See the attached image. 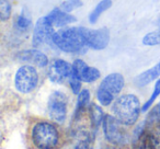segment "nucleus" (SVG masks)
Instances as JSON below:
<instances>
[{
  "mask_svg": "<svg viewBox=\"0 0 160 149\" xmlns=\"http://www.w3.org/2000/svg\"><path fill=\"white\" fill-rule=\"evenodd\" d=\"M122 125L114 115H105L103 120V133L108 142L113 145H122L126 142V133Z\"/></svg>",
  "mask_w": 160,
  "mask_h": 149,
  "instance_id": "nucleus-6",
  "label": "nucleus"
},
{
  "mask_svg": "<svg viewBox=\"0 0 160 149\" xmlns=\"http://www.w3.org/2000/svg\"><path fill=\"white\" fill-rule=\"evenodd\" d=\"M124 77L121 73H110L101 81L97 91L98 101L104 107L110 105L124 87Z\"/></svg>",
  "mask_w": 160,
  "mask_h": 149,
  "instance_id": "nucleus-4",
  "label": "nucleus"
},
{
  "mask_svg": "<svg viewBox=\"0 0 160 149\" xmlns=\"http://www.w3.org/2000/svg\"><path fill=\"white\" fill-rule=\"evenodd\" d=\"M89 115H90V121L93 128H98L101 124H103V120H104L105 115L103 113V110L101 109V107H99L96 103H92L89 107Z\"/></svg>",
  "mask_w": 160,
  "mask_h": 149,
  "instance_id": "nucleus-15",
  "label": "nucleus"
},
{
  "mask_svg": "<svg viewBox=\"0 0 160 149\" xmlns=\"http://www.w3.org/2000/svg\"><path fill=\"white\" fill-rule=\"evenodd\" d=\"M54 46L65 53L78 54L86 49L85 38L80 27H62L55 32L53 37Z\"/></svg>",
  "mask_w": 160,
  "mask_h": 149,
  "instance_id": "nucleus-1",
  "label": "nucleus"
},
{
  "mask_svg": "<svg viewBox=\"0 0 160 149\" xmlns=\"http://www.w3.org/2000/svg\"><path fill=\"white\" fill-rule=\"evenodd\" d=\"M149 149H160V125L148 128Z\"/></svg>",
  "mask_w": 160,
  "mask_h": 149,
  "instance_id": "nucleus-19",
  "label": "nucleus"
},
{
  "mask_svg": "<svg viewBox=\"0 0 160 149\" xmlns=\"http://www.w3.org/2000/svg\"><path fill=\"white\" fill-rule=\"evenodd\" d=\"M111 6H112V0H102V1H100L97 5V7L92 10L91 13H90L89 16L90 23H92V24L97 23V21L101 17V14L107 11V10H109L111 8Z\"/></svg>",
  "mask_w": 160,
  "mask_h": 149,
  "instance_id": "nucleus-16",
  "label": "nucleus"
},
{
  "mask_svg": "<svg viewBox=\"0 0 160 149\" xmlns=\"http://www.w3.org/2000/svg\"><path fill=\"white\" fill-rule=\"evenodd\" d=\"M67 97L62 91H54L49 96L47 110L53 121L64 123L67 117Z\"/></svg>",
  "mask_w": 160,
  "mask_h": 149,
  "instance_id": "nucleus-7",
  "label": "nucleus"
},
{
  "mask_svg": "<svg viewBox=\"0 0 160 149\" xmlns=\"http://www.w3.org/2000/svg\"><path fill=\"white\" fill-rule=\"evenodd\" d=\"M159 76H160V62L157 65H155L153 67H151L150 69L140 73L135 80L136 85L139 86V87H145V86L149 85L151 81L158 79Z\"/></svg>",
  "mask_w": 160,
  "mask_h": 149,
  "instance_id": "nucleus-14",
  "label": "nucleus"
},
{
  "mask_svg": "<svg viewBox=\"0 0 160 149\" xmlns=\"http://www.w3.org/2000/svg\"><path fill=\"white\" fill-rule=\"evenodd\" d=\"M72 72L83 82H93L101 76L99 69L88 66L82 59H76L73 62Z\"/></svg>",
  "mask_w": 160,
  "mask_h": 149,
  "instance_id": "nucleus-11",
  "label": "nucleus"
},
{
  "mask_svg": "<svg viewBox=\"0 0 160 149\" xmlns=\"http://www.w3.org/2000/svg\"><path fill=\"white\" fill-rule=\"evenodd\" d=\"M31 139L38 149H54L59 142V133L48 122H38L32 127Z\"/></svg>",
  "mask_w": 160,
  "mask_h": 149,
  "instance_id": "nucleus-3",
  "label": "nucleus"
},
{
  "mask_svg": "<svg viewBox=\"0 0 160 149\" xmlns=\"http://www.w3.org/2000/svg\"><path fill=\"white\" fill-rule=\"evenodd\" d=\"M142 44L146 46H156L160 45V29L149 32L142 37Z\"/></svg>",
  "mask_w": 160,
  "mask_h": 149,
  "instance_id": "nucleus-21",
  "label": "nucleus"
},
{
  "mask_svg": "<svg viewBox=\"0 0 160 149\" xmlns=\"http://www.w3.org/2000/svg\"><path fill=\"white\" fill-rule=\"evenodd\" d=\"M11 16V5L9 0H0V19L2 21L9 20Z\"/></svg>",
  "mask_w": 160,
  "mask_h": 149,
  "instance_id": "nucleus-24",
  "label": "nucleus"
},
{
  "mask_svg": "<svg viewBox=\"0 0 160 149\" xmlns=\"http://www.w3.org/2000/svg\"><path fill=\"white\" fill-rule=\"evenodd\" d=\"M72 72V65L64 59H55L49 64L47 75L52 82L62 83L66 79H69Z\"/></svg>",
  "mask_w": 160,
  "mask_h": 149,
  "instance_id": "nucleus-10",
  "label": "nucleus"
},
{
  "mask_svg": "<svg viewBox=\"0 0 160 149\" xmlns=\"http://www.w3.org/2000/svg\"><path fill=\"white\" fill-rule=\"evenodd\" d=\"M89 138L86 137L85 139H81L75 147V149H89Z\"/></svg>",
  "mask_w": 160,
  "mask_h": 149,
  "instance_id": "nucleus-26",
  "label": "nucleus"
},
{
  "mask_svg": "<svg viewBox=\"0 0 160 149\" xmlns=\"http://www.w3.org/2000/svg\"><path fill=\"white\" fill-rule=\"evenodd\" d=\"M19 60L23 62H28V64L32 65V66H38V67H46L48 65V57L42 53L41 51L38 49H27V51H22L17 55Z\"/></svg>",
  "mask_w": 160,
  "mask_h": 149,
  "instance_id": "nucleus-12",
  "label": "nucleus"
},
{
  "mask_svg": "<svg viewBox=\"0 0 160 149\" xmlns=\"http://www.w3.org/2000/svg\"><path fill=\"white\" fill-rule=\"evenodd\" d=\"M68 80L71 88V91L73 92V94H79L80 91H81V80L73 72H71Z\"/></svg>",
  "mask_w": 160,
  "mask_h": 149,
  "instance_id": "nucleus-25",
  "label": "nucleus"
},
{
  "mask_svg": "<svg viewBox=\"0 0 160 149\" xmlns=\"http://www.w3.org/2000/svg\"><path fill=\"white\" fill-rule=\"evenodd\" d=\"M112 112L123 125L135 124L140 114V102L135 94H124L115 100Z\"/></svg>",
  "mask_w": 160,
  "mask_h": 149,
  "instance_id": "nucleus-2",
  "label": "nucleus"
},
{
  "mask_svg": "<svg viewBox=\"0 0 160 149\" xmlns=\"http://www.w3.org/2000/svg\"><path fill=\"white\" fill-rule=\"evenodd\" d=\"M32 24V20H31V17L29 16L25 10H23L21 12V14L16 19V22H14V27L16 29L18 30L19 32H25L30 29Z\"/></svg>",
  "mask_w": 160,
  "mask_h": 149,
  "instance_id": "nucleus-17",
  "label": "nucleus"
},
{
  "mask_svg": "<svg viewBox=\"0 0 160 149\" xmlns=\"http://www.w3.org/2000/svg\"><path fill=\"white\" fill-rule=\"evenodd\" d=\"M82 35L85 38L86 45L96 51L104 49L110 42V31L107 27H101L98 30L87 29L81 27Z\"/></svg>",
  "mask_w": 160,
  "mask_h": 149,
  "instance_id": "nucleus-9",
  "label": "nucleus"
},
{
  "mask_svg": "<svg viewBox=\"0 0 160 149\" xmlns=\"http://www.w3.org/2000/svg\"><path fill=\"white\" fill-rule=\"evenodd\" d=\"M38 73L34 66L24 65L17 70L14 77V86L19 92L24 94L30 93L38 87Z\"/></svg>",
  "mask_w": 160,
  "mask_h": 149,
  "instance_id": "nucleus-5",
  "label": "nucleus"
},
{
  "mask_svg": "<svg viewBox=\"0 0 160 149\" xmlns=\"http://www.w3.org/2000/svg\"><path fill=\"white\" fill-rule=\"evenodd\" d=\"M90 101V92L89 90L83 89L78 94L77 99V107H76V116H79L81 112L87 107L88 103Z\"/></svg>",
  "mask_w": 160,
  "mask_h": 149,
  "instance_id": "nucleus-20",
  "label": "nucleus"
},
{
  "mask_svg": "<svg viewBox=\"0 0 160 149\" xmlns=\"http://www.w3.org/2000/svg\"><path fill=\"white\" fill-rule=\"evenodd\" d=\"M46 17L48 18L49 22L53 24L54 27H65L66 25L77 21L76 17L71 16L68 12L62 11L60 8H55Z\"/></svg>",
  "mask_w": 160,
  "mask_h": 149,
  "instance_id": "nucleus-13",
  "label": "nucleus"
},
{
  "mask_svg": "<svg viewBox=\"0 0 160 149\" xmlns=\"http://www.w3.org/2000/svg\"><path fill=\"white\" fill-rule=\"evenodd\" d=\"M159 94H160V79H158L157 82H156V85H155V88H153L152 93H151V97L148 99V101H147V102L145 103L144 105H142V112L148 111L149 107H150L151 105H152V103L156 101V99H157L158 97H159Z\"/></svg>",
  "mask_w": 160,
  "mask_h": 149,
  "instance_id": "nucleus-23",
  "label": "nucleus"
},
{
  "mask_svg": "<svg viewBox=\"0 0 160 149\" xmlns=\"http://www.w3.org/2000/svg\"><path fill=\"white\" fill-rule=\"evenodd\" d=\"M145 125L147 128H152L157 125H160V102L150 110L146 118Z\"/></svg>",
  "mask_w": 160,
  "mask_h": 149,
  "instance_id": "nucleus-18",
  "label": "nucleus"
},
{
  "mask_svg": "<svg viewBox=\"0 0 160 149\" xmlns=\"http://www.w3.org/2000/svg\"><path fill=\"white\" fill-rule=\"evenodd\" d=\"M56 31H54V27L49 22L47 17H42L38 20L34 27L32 44L34 47H38L43 44L54 45L53 37Z\"/></svg>",
  "mask_w": 160,
  "mask_h": 149,
  "instance_id": "nucleus-8",
  "label": "nucleus"
},
{
  "mask_svg": "<svg viewBox=\"0 0 160 149\" xmlns=\"http://www.w3.org/2000/svg\"><path fill=\"white\" fill-rule=\"evenodd\" d=\"M82 1L81 0H66L62 5L59 6V8L65 12H68L70 13L71 11H73L75 9H78V8L82 7Z\"/></svg>",
  "mask_w": 160,
  "mask_h": 149,
  "instance_id": "nucleus-22",
  "label": "nucleus"
}]
</instances>
